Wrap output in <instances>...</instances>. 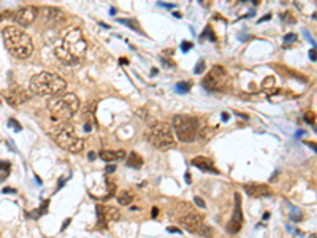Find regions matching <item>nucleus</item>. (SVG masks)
Returning a JSON list of instances; mask_svg holds the SVG:
<instances>
[{
	"label": "nucleus",
	"mask_w": 317,
	"mask_h": 238,
	"mask_svg": "<svg viewBox=\"0 0 317 238\" xmlns=\"http://www.w3.org/2000/svg\"><path fill=\"white\" fill-rule=\"evenodd\" d=\"M87 51V43L78 27H68L60 34L58 45L54 46L56 57L65 66L78 64Z\"/></svg>",
	"instance_id": "nucleus-1"
},
{
	"label": "nucleus",
	"mask_w": 317,
	"mask_h": 238,
	"mask_svg": "<svg viewBox=\"0 0 317 238\" xmlns=\"http://www.w3.org/2000/svg\"><path fill=\"white\" fill-rule=\"evenodd\" d=\"M3 41L8 53L16 59H27L33 53V41L30 35L18 26H6L3 29Z\"/></svg>",
	"instance_id": "nucleus-2"
},
{
	"label": "nucleus",
	"mask_w": 317,
	"mask_h": 238,
	"mask_svg": "<svg viewBox=\"0 0 317 238\" xmlns=\"http://www.w3.org/2000/svg\"><path fill=\"white\" fill-rule=\"evenodd\" d=\"M65 88H67L65 79L56 73H51V71H41V73H37L30 78V83H29L30 92L35 94V96H41V97L58 96V94L65 91Z\"/></svg>",
	"instance_id": "nucleus-3"
},
{
	"label": "nucleus",
	"mask_w": 317,
	"mask_h": 238,
	"mask_svg": "<svg viewBox=\"0 0 317 238\" xmlns=\"http://www.w3.org/2000/svg\"><path fill=\"white\" fill-rule=\"evenodd\" d=\"M51 136L62 149L70 153H80L84 148V140L76 135L75 127L70 122H59L51 131Z\"/></svg>",
	"instance_id": "nucleus-4"
},
{
	"label": "nucleus",
	"mask_w": 317,
	"mask_h": 238,
	"mask_svg": "<svg viewBox=\"0 0 317 238\" xmlns=\"http://www.w3.org/2000/svg\"><path fill=\"white\" fill-rule=\"evenodd\" d=\"M48 108L54 119L68 121L70 118L75 116L76 111H78L80 100L76 97V94H65V96L54 97L49 100Z\"/></svg>",
	"instance_id": "nucleus-5"
},
{
	"label": "nucleus",
	"mask_w": 317,
	"mask_h": 238,
	"mask_svg": "<svg viewBox=\"0 0 317 238\" xmlns=\"http://www.w3.org/2000/svg\"><path fill=\"white\" fill-rule=\"evenodd\" d=\"M174 136L182 143H192L197 140L200 122L197 118L184 116V114H176L172 121Z\"/></svg>",
	"instance_id": "nucleus-6"
},
{
	"label": "nucleus",
	"mask_w": 317,
	"mask_h": 238,
	"mask_svg": "<svg viewBox=\"0 0 317 238\" xmlns=\"http://www.w3.org/2000/svg\"><path fill=\"white\" fill-rule=\"evenodd\" d=\"M146 138L154 148L162 149V151L176 148L174 132L172 131V126L165 124V122H157V124H154L151 127V131L147 132Z\"/></svg>",
	"instance_id": "nucleus-7"
},
{
	"label": "nucleus",
	"mask_w": 317,
	"mask_h": 238,
	"mask_svg": "<svg viewBox=\"0 0 317 238\" xmlns=\"http://www.w3.org/2000/svg\"><path fill=\"white\" fill-rule=\"evenodd\" d=\"M203 88L211 91V92H219L224 91L229 84V76L227 71H225L221 66H214L208 71V75L203 78Z\"/></svg>",
	"instance_id": "nucleus-8"
},
{
	"label": "nucleus",
	"mask_w": 317,
	"mask_h": 238,
	"mask_svg": "<svg viewBox=\"0 0 317 238\" xmlns=\"http://www.w3.org/2000/svg\"><path fill=\"white\" fill-rule=\"evenodd\" d=\"M37 18H38V8L33 5H29V6H23V8H19L18 11L13 13L11 19L16 24H19V27H29L37 21Z\"/></svg>",
	"instance_id": "nucleus-9"
},
{
	"label": "nucleus",
	"mask_w": 317,
	"mask_h": 238,
	"mask_svg": "<svg viewBox=\"0 0 317 238\" xmlns=\"http://www.w3.org/2000/svg\"><path fill=\"white\" fill-rule=\"evenodd\" d=\"M43 23L48 27H54V26H59L62 23H65L67 16L60 8H54V6H46L43 10Z\"/></svg>",
	"instance_id": "nucleus-10"
},
{
	"label": "nucleus",
	"mask_w": 317,
	"mask_h": 238,
	"mask_svg": "<svg viewBox=\"0 0 317 238\" xmlns=\"http://www.w3.org/2000/svg\"><path fill=\"white\" fill-rule=\"evenodd\" d=\"M3 99H5L10 105L18 106V105L26 103L27 100L30 99V94L26 92L23 88H13V89H10L8 92L3 94Z\"/></svg>",
	"instance_id": "nucleus-11"
},
{
	"label": "nucleus",
	"mask_w": 317,
	"mask_h": 238,
	"mask_svg": "<svg viewBox=\"0 0 317 238\" xmlns=\"http://www.w3.org/2000/svg\"><path fill=\"white\" fill-rule=\"evenodd\" d=\"M179 222L187 232H192V234H197L200 230V227L203 226L202 216L197 214V213H187L186 216H182V218L179 219Z\"/></svg>",
	"instance_id": "nucleus-12"
},
{
	"label": "nucleus",
	"mask_w": 317,
	"mask_h": 238,
	"mask_svg": "<svg viewBox=\"0 0 317 238\" xmlns=\"http://www.w3.org/2000/svg\"><path fill=\"white\" fill-rule=\"evenodd\" d=\"M97 216L100 224H108V222H115L119 219L121 213L117 211L115 206H97Z\"/></svg>",
	"instance_id": "nucleus-13"
},
{
	"label": "nucleus",
	"mask_w": 317,
	"mask_h": 238,
	"mask_svg": "<svg viewBox=\"0 0 317 238\" xmlns=\"http://www.w3.org/2000/svg\"><path fill=\"white\" fill-rule=\"evenodd\" d=\"M244 191L252 199H262L273 196V191L266 184H246Z\"/></svg>",
	"instance_id": "nucleus-14"
},
{
	"label": "nucleus",
	"mask_w": 317,
	"mask_h": 238,
	"mask_svg": "<svg viewBox=\"0 0 317 238\" xmlns=\"http://www.w3.org/2000/svg\"><path fill=\"white\" fill-rule=\"evenodd\" d=\"M192 165L202 171H209V173H213V175H219V171H217V169L214 167L213 161L208 157H203V156L195 157V159H192Z\"/></svg>",
	"instance_id": "nucleus-15"
},
{
	"label": "nucleus",
	"mask_w": 317,
	"mask_h": 238,
	"mask_svg": "<svg viewBox=\"0 0 317 238\" xmlns=\"http://www.w3.org/2000/svg\"><path fill=\"white\" fill-rule=\"evenodd\" d=\"M98 157L105 162H115V161H122L125 159V151L119 149V151H108V149H102L98 153Z\"/></svg>",
	"instance_id": "nucleus-16"
},
{
	"label": "nucleus",
	"mask_w": 317,
	"mask_h": 238,
	"mask_svg": "<svg viewBox=\"0 0 317 238\" xmlns=\"http://www.w3.org/2000/svg\"><path fill=\"white\" fill-rule=\"evenodd\" d=\"M143 164H144L143 157L140 156L138 153H130L129 157H127V165L132 167V169H142Z\"/></svg>",
	"instance_id": "nucleus-17"
},
{
	"label": "nucleus",
	"mask_w": 317,
	"mask_h": 238,
	"mask_svg": "<svg viewBox=\"0 0 317 238\" xmlns=\"http://www.w3.org/2000/svg\"><path fill=\"white\" fill-rule=\"evenodd\" d=\"M117 202H119V205H122V206H129L132 202H133V196H132V192L129 191H121L117 194Z\"/></svg>",
	"instance_id": "nucleus-18"
},
{
	"label": "nucleus",
	"mask_w": 317,
	"mask_h": 238,
	"mask_svg": "<svg viewBox=\"0 0 317 238\" xmlns=\"http://www.w3.org/2000/svg\"><path fill=\"white\" fill-rule=\"evenodd\" d=\"M233 221H238L243 224V213H241V199L239 194H235V211H233Z\"/></svg>",
	"instance_id": "nucleus-19"
},
{
	"label": "nucleus",
	"mask_w": 317,
	"mask_h": 238,
	"mask_svg": "<svg viewBox=\"0 0 317 238\" xmlns=\"http://www.w3.org/2000/svg\"><path fill=\"white\" fill-rule=\"evenodd\" d=\"M10 175V164L6 161H0V183L6 179Z\"/></svg>",
	"instance_id": "nucleus-20"
},
{
	"label": "nucleus",
	"mask_w": 317,
	"mask_h": 238,
	"mask_svg": "<svg viewBox=\"0 0 317 238\" xmlns=\"http://www.w3.org/2000/svg\"><path fill=\"white\" fill-rule=\"evenodd\" d=\"M227 230H229V234H238L239 230H241V222H238V221H233L231 219L230 221V224H229V227H227Z\"/></svg>",
	"instance_id": "nucleus-21"
},
{
	"label": "nucleus",
	"mask_w": 317,
	"mask_h": 238,
	"mask_svg": "<svg viewBox=\"0 0 317 238\" xmlns=\"http://www.w3.org/2000/svg\"><path fill=\"white\" fill-rule=\"evenodd\" d=\"M119 23L127 26V27H130V29H133V31H137L138 34H142V29L138 27V24L135 23V21H132V19H119Z\"/></svg>",
	"instance_id": "nucleus-22"
},
{
	"label": "nucleus",
	"mask_w": 317,
	"mask_h": 238,
	"mask_svg": "<svg viewBox=\"0 0 317 238\" xmlns=\"http://www.w3.org/2000/svg\"><path fill=\"white\" fill-rule=\"evenodd\" d=\"M178 92H187L189 89H190V83H178L176 84V88H174Z\"/></svg>",
	"instance_id": "nucleus-23"
},
{
	"label": "nucleus",
	"mask_w": 317,
	"mask_h": 238,
	"mask_svg": "<svg viewBox=\"0 0 317 238\" xmlns=\"http://www.w3.org/2000/svg\"><path fill=\"white\" fill-rule=\"evenodd\" d=\"M205 67H206V66H205V61H200V62L195 66V73H197V75L203 73V71H205Z\"/></svg>",
	"instance_id": "nucleus-24"
},
{
	"label": "nucleus",
	"mask_w": 317,
	"mask_h": 238,
	"mask_svg": "<svg viewBox=\"0 0 317 238\" xmlns=\"http://www.w3.org/2000/svg\"><path fill=\"white\" fill-rule=\"evenodd\" d=\"M8 126L15 129L16 132H21V129H23V127H21V124H18V122H16V119H13V118L8 119Z\"/></svg>",
	"instance_id": "nucleus-25"
},
{
	"label": "nucleus",
	"mask_w": 317,
	"mask_h": 238,
	"mask_svg": "<svg viewBox=\"0 0 317 238\" xmlns=\"http://www.w3.org/2000/svg\"><path fill=\"white\" fill-rule=\"evenodd\" d=\"M194 204H195L197 206H199V208H202V210H205V208H206V204H205V202H203L200 197H197V196L194 197Z\"/></svg>",
	"instance_id": "nucleus-26"
},
{
	"label": "nucleus",
	"mask_w": 317,
	"mask_h": 238,
	"mask_svg": "<svg viewBox=\"0 0 317 238\" xmlns=\"http://www.w3.org/2000/svg\"><path fill=\"white\" fill-rule=\"evenodd\" d=\"M295 40H297V35H295V34H288V35H286V37H284V45H288V43H292Z\"/></svg>",
	"instance_id": "nucleus-27"
},
{
	"label": "nucleus",
	"mask_w": 317,
	"mask_h": 238,
	"mask_svg": "<svg viewBox=\"0 0 317 238\" xmlns=\"http://www.w3.org/2000/svg\"><path fill=\"white\" fill-rule=\"evenodd\" d=\"M190 48H192V43H190V41H182V43H181V49H182L184 53L190 51Z\"/></svg>",
	"instance_id": "nucleus-28"
},
{
	"label": "nucleus",
	"mask_w": 317,
	"mask_h": 238,
	"mask_svg": "<svg viewBox=\"0 0 317 238\" xmlns=\"http://www.w3.org/2000/svg\"><path fill=\"white\" fill-rule=\"evenodd\" d=\"M13 18V13L11 11H3L2 14H0V21H3V19H11Z\"/></svg>",
	"instance_id": "nucleus-29"
},
{
	"label": "nucleus",
	"mask_w": 317,
	"mask_h": 238,
	"mask_svg": "<svg viewBox=\"0 0 317 238\" xmlns=\"http://www.w3.org/2000/svg\"><path fill=\"white\" fill-rule=\"evenodd\" d=\"M205 34H206V37H208L211 41H216V37L213 35V29H209V27H208L206 31H205Z\"/></svg>",
	"instance_id": "nucleus-30"
},
{
	"label": "nucleus",
	"mask_w": 317,
	"mask_h": 238,
	"mask_svg": "<svg viewBox=\"0 0 317 238\" xmlns=\"http://www.w3.org/2000/svg\"><path fill=\"white\" fill-rule=\"evenodd\" d=\"M167 232H170V234H182V230L178 229V227H167Z\"/></svg>",
	"instance_id": "nucleus-31"
},
{
	"label": "nucleus",
	"mask_w": 317,
	"mask_h": 238,
	"mask_svg": "<svg viewBox=\"0 0 317 238\" xmlns=\"http://www.w3.org/2000/svg\"><path fill=\"white\" fill-rule=\"evenodd\" d=\"M309 59H311L313 62H316V48H313L311 51H309Z\"/></svg>",
	"instance_id": "nucleus-32"
},
{
	"label": "nucleus",
	"mask_w": 317,
	"mask_h": 238,
	"mask_svg": "<svg viewBox=\"0 0 317 238\" xmlns=\"http://www.w3.org/2000/svg\"><path fill=\"white\" fill-rule=\"evenodd\" d=\"M290 218H292V221L297 222V221H300V219H301V214H300V213H293V214L290 216Z\"/></svg>",
	"instance_id": "nucleus-33"
},
{
	"label": "nucleus",
	"mask_w": 317,
	"mask_h": 238,
	"mask_svg": "<svg viewBox=\"0 0 317 238\" xmlns=\"http://www.w3.org/2000/svg\"><path fill=\"white\" fill-rule=\"evenodd\" d=\"M305 119L308 121V124H313V121H314V116H313V114H309V113H308V114H306V116H305Z\"/></svg>",
	"instance_id": "nucleus-34"
},
{
	"label": "nucleus",
	"mask_w": 317,
	"mask_h": 238,
	"mask_svg": "<svg viewBox=\"0 0 317 238\" xmlns=\"http://www.w3.org/2000/svg\"><path fill=\"white\" fill-rule=\"evenodd\" d=\"M2 192H3V194H15L16 191H15V189H10V187H3Z\"/></svg>",
	"instance_id": "nucleus-35"
},
{
	"label": "nucleus",
	"mask_w": 317,
	"mask_h": 238,
	"mask_svg": "<svg viewBox=\"0 0 317 238\" xmlns=\"http://www.w3.org/2000/svg\"><path fill=\"white\" fill-rule=\"evenodd\" d=\"M116 170V165H107V173H113Z\"/></svg>",
	"instance_id": "nucleus-36"
},
{
	"label": "nucleus",
	"mask_w": 317,
	"mask_h": 238,
	"mask_svg": "<svg viewBox=\"0 0 317 238\" xmlns=\"http://www.w3.org/2000/svg\"><path fill=\"white\" fill-rule=\"evenodd\" d=\"M159 5H160V6H165V8H168V10L174 8V5H168V3H164V2H159Z\"/></svg>",
	"instance_id": "nucleus-37"
},
{
	"label": "nucleus",
	"mask_w": 317,
	"mask_h": 238,
	"mask_svg": "<svg viewBox=\"0 0 317 238\" xmlns=\"http://www.w3.org/2000/svg\"><path fill=\"white\" fill-rule=\"evenodd\" d=\"M65 181H67V178H62L60 181H59V184H58V189H60V187H62L63 184H65Z\"/></svg>",
	"instance_id": "nucleus-38"
},
{
	"label": "nucleus",
	"mask_w": 317,
	"mask_h": 238,
	"mask_svg": "<svg viewBox=\"0 0 317 238\" xmlns=\"http://www.w3.org/2000/svg\"><path fill=\"white\" fill-rule=\"evenodd\" d=\"M70 222H72V221H70V219H65V221H63V226H62V230H65V229H67V226L70 224Z\"/></svg>",
	"instance_id": "nucleus-39"
},
{
	"label": "nucleus",
	"mask_w": 317,
	"mask_h": 238,
	"mask_svg": "<svg viewBox=\"0 0 317 238\" xmlns=\"http://www.w3.org/2000/svg\"><path fill=\"white\" fill-rule=\"evenodd\" d=\"M270 18H271V16H270V14H266V16H263V18H260V21H259V23H265V21H268Z\"/></svg>",
	"instance_id": "nucleus-40"
},
{
	"label": "nucleus",
	"mask_w": 317,
	"mask_h": 238,
	"mask_svg": "<svg viewBox=\"0 0 317 238\" xmlns=\"http://www.w3.org/2000/svg\"><path fill=\"white\" fill-rule=\"evenodd\" d=\"M157 214H159V210H157V208H152V218H157Z\"/></svg>",
	"instance_id": "nucleus-41"
},
{
	"label": "nucleus",
	"mask_w": 317,
	"mask_h": 238,
	"mask_svg": "<svg viewBox=\"0 0 317 238\" xmlns=\"http://www.w3.org/2000/svg\"><path fill=\"white\" fill-rule=\"evenodd\" d=\"M229 118H230V116H229L227 113H222V121H229Z\"/></svg>",
	"instance_id": "nucleus-42"
},
{
	"label": "nucleus",
	"mask_w": 317,
	"mask_h": 238,
	"mask_svg": "<svg viewBox=\"0 0 317 238\" xmlns=\"http://www.w3.org/2000/svg\"><path fill=\"white\" fill-rule=\"evenodd\" d=\"M90 129H92V127H90V124H84V131H86V132H90Z\"/></svg>",
	"instance_id": "nucleus-43"
},
{
	"label": "nucleus",
	"mask_w": 317,
	"mask_h": 238,
	"mask_svg": "<svg viewBox=\"0 0 317 238\" xmlns=\"http://www.w3.org/2000/svg\"><path fill=\"white\" fill-rule=\"evenodd\" d=\"M95 159V153H89V161H94Z\"/></svg>",
	"instance_id": "nucleus-44"
},
{
	"label": "nucleus",
	"mask_w": 317,
	"mask_h": 238,
	"mask_svg": "<svg viewBox=\"0 0 317 238\" xmlns=\"http://www.w3.org/2000/svg\"><path fill=\"white\" fill-rule=\"evenodd\" d=\"M268 218H270V213H265V214H263V221H266Z\"/></svg>",
	"instance_id": "nucleus-45"
},
{
	"label": "nucleus",
	"mask_w": 317,
	"mask_h": 238,
	"mask_svg": "<svg viewBox=\"0 0 317 238\" xmlns=\"http://www.w3.org/2000/svg\"><path fill=\"white\" fill-rule=\"evenodd\" d=\"M151 71H152V73H151L152 76H154V75H157V68H152Z\"/></svg>",
	"instance_id": "nucleus-46"
}]
</instances>
